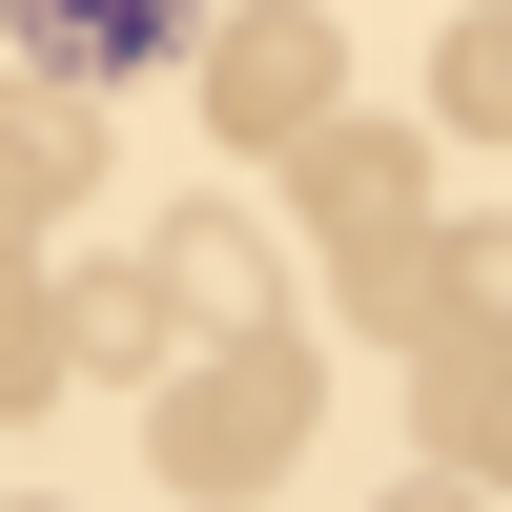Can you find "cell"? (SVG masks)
<instances>
[{"instance_id":"obj_13","label":"cell","mask_w":512,"mask_h":512,"mask_svg":"<svg viewBox=\"0 0 512 512\" xmlns=\"http://www.w3.org/2000/svg\"><path fill=\"white\" fill-rule=\"evenodd\" d=\"M390 512H472V472H431V492H390Z\"/></svg>"},{"instance_id":"obj_11","label":"cell","mask_w":512,"mask_h":512,"mask_svg":"<svg viewBox=\"0 0 512 512\" xmlns=\"http://www.w3.org/2000/svg\"><path fill=\"white\" fill-rule=\"evenodd\" d=\"M62 349H82V369H164V287H144V267H82V287H62Z\"/></svg>"},{"instance_id":"obj_3","label":"cell","mask_w":512,"mask_h":512,"mask_svg":"<svg viewBox=\"0 0 512 512\" xmlns=\"http://www.w3.org/2000/svg\"><path fill=\"white\" fill-rule=\"evenodd\" d=\"M205 21H226V0H0V41H21L41 82H82V103H103V82L205 62Z\"/></svg>"},{"instance_id":"obj_14","label":"cell","mask_w":512,"mask_h":512,"mask_svg":"<svg viewBox=\"0 0 512 512\" xmlns=\"http://www.w3.org/2000/svg\"><path fill=\"white\" fill-rule=\"evenodd\" d=\"M0 512H41V492H0Z\"/></svg>"},{"instance_id":"obj_6","label":"cell","mask_w":512,"mask_h":512,"mask_svg":"<svg viewBox=\"0 0 512 512\" xmlns=\"http://www.w3.org/2000/svg\"><path fill=\"white\" fill-rule=\"evenodd\" d=\"M82 164H103V123H82V82H0V267H21V246L41 226H62V205H82Z\"/></svg>"},{"instance_id":"obj_2","label":"cell","mask_w":512,"mask_h":512,"mask_svg":"<svg viewBox=\"0 0 512 512\" xmlns=\"http://www.w3.org/2000/svg\"><path fill=\"white\" fill-rule=\"evenodd\" d=\"M185 82H205V123H226V144H308V123L349 103V21H328V0H226Z\"/></svg>"},{"instance_id":"obj_10","label":"cell","mask_w":512,"mask_h":512,"mask_svg":"<svg viewBox=\"0 0 512 512\" xmlns=\"http://www.w3.org/2000/svg\"><path fill=\"white\" fill-rule=\"evenodd\" d=\"M349 328H369V349H431V328H451V287H431V226H410V246H349Z\"/></svg>"},{"instance_id":"obj_1","label":"cell","mask_w":512,"mask_h":512,"mask_svg":"<svg viewBox=\"0 0 512 512\" xmlns=\"http://www.w3.org/2000/svg\"><path fill=\"white\" fill-rule=\"evenodd\" d=\"M308 410H328L308 328L185 349V369H144V472L185 492V512H246V492H287V472H308Z\"/></svg>"},{"instance_id":"obj_5","label":"cell","mask_w":512,"mask_h":512,"mask_svg":"<svg viewBox=\"0 0 512 512\" xmlns=\"http://www.w3.org/2000/svg\"><path fill=\"white\" fill-rule=\"evenodd\" d=\"M144 287H164V328H185V349H246V328H287V267H267V226H246V205H164Z\"/></svg>"},{"instance_id":"obj_9","label":"cell","mask_w":512,"mask_h":512,"mask_svg":"<svg viewBox=\"0 0 512 512\" xmlns=\"http://www.w3.org/2000/svg\"><path fill=\"white\" fill-rule=\"evenodd\" d=\"M431 123H451V144H512V0H472V21H451V62H431Z\"/></svg>"},{"instance_id":"obj_8","label":"cell","mask_w":512,"mask_h":512,"mask_svg":"<svg viewBox=\"0 0 512 512\" xmlns=\"http://www.w3.org/2000/svg\"><path fill=\"white\" fill-rule=\"evenodd\" d=\"M82 390V349H62V287L41 267H0V431H21V410H62Z\"/></svg>"},{"instance_id":"obj_12","label":"cell","mask_w":512,"mask_h":512,"mask_svg":"<svg viewBox=\"0 0 512 512\" xmlns=\"http://www.w3.org/2000/svg\"><path fill=\"white\" fill-rule=\"evenodd\" d=\"M431 287H451V328H512V226H431Z\"/></svg>"},{"instance_id":"obj_4","label":"cell","mask_w":512,"mask_h":512,"mask_svg":"<svg viewBox=\"0 0 512 512\" xmlns=\"http://www.w3.org/2000/svg\"><path fill=\"white\" fill-rule=\"evenodd\" d=\"M287 185H308L328 267H349V246H410V226H431V144H410V123H349V103L287 144Z\"/></svg>"},{"instance_id":"obj_7","label":"cell","mask_w":512,"mask_h":512,"mask_svg":"<svg viewBox=\"0 0 512 512\" xmlns=\"http://www.w3.org/2000/svg\"><path fill=\"white\" fill-rule=\"evenodd\" d=\"M410 431H431V472H512V328H431L410 349Z\"/></svg>"}]
</instances>
